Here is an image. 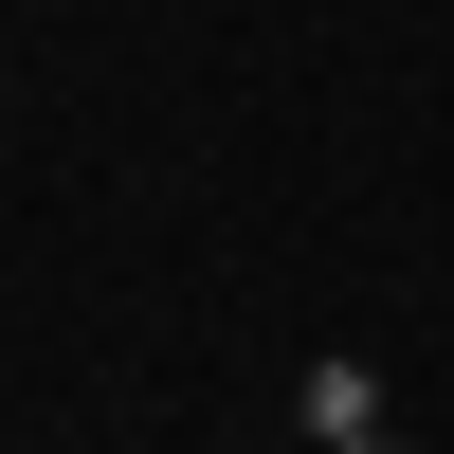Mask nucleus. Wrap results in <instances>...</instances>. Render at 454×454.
I'll return each instance as SVG.
<instances>
[{
	"mask_svg": "<svg viewBox=\"0 0 454 454\" xmlns=\"http://www.w3.org/2000/svg\"><path fill=\"white\" fill-rule=\"evenodd\" d=\"M346 454H400V436H346Z\"/></svg>",
	"mask_w": 454,
	"mask_h": 454,
	"instance_id": "f257e3e1",
	"label": "nucleus"
}]
</instances>
